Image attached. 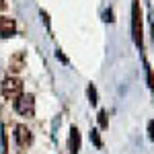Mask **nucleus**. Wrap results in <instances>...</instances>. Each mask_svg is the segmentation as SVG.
<instances>
[{
	"mask_svg": "<svg viewBox=\"0 0 154 154\" xmlns=\"http://www.w3.org/2000/svg\"><path fill=\"white\" fill-rule=\"evenodd\" d=\"M68 148H70V154H78L80 150V131L76 125H72L70 130V142H68Z\"/></svg>",
	"mask_w": 154,
	"mask_h": 154,
	"instance_id": "obj_6",
	"label": "nucleus"
},
{
	"mask_svg": "<svg viewBox=\"0 0 154 154\" xmlns=\"http://www.w3.org/2000/svg\"><path fill=\"white\" fill-rule=\"evenodd\" d=\"M91 140L95 142L97 148H101V146H103V142H101V136H99V131H97V130H91Z\"/></svg>",
	"mask_w": 154,
	"mask_h": 154,
	"instance_id": "obj_9",
	"label": "nucleus"
},
{
	"mask_svg": "<svg viewBox=\"0 0 154 154\" xmlns=\"http://www.w3.org/2000/svg\"><path fill=\"white\" fill-rule=\"evenodd\" d=\"M21 91H23V82L19 80V78H4L2 80V97L4 99H17V97L21 95Z\"/></svg>",
	"mask_w": 154,
	"mask_h": 154,
	"instance_id": "obj_2",
	"label": "nucleus"
},
{
	"mask_svg": "<svg viewBox=\"0 0 154 154\" xmlns=\"http://www.w3.org/2000/svg\"><path fill=\"white\" fill-rule=\"evenodd\" d=\"M23 60H25V54H19V56H14V58L11 60V68L14 72H19L21 68H23Z\"/></svg>",
	"mask_w": 154,
	"mask_h": 154,
	"instance_id": "obj_7",
	"label": "nucleus"
},
{
	"mask_svg": "<svg viewBox=\"0 0 154 154\" xmlns=\"http://www.w3.org/2000/svg\"><path fill=\"white\" fill-rule=\"evenodd\" d=\"M86 95H88V101H91V105H97V88H95V84H88V88H86Z\"/></svg>",
	"mask_w": 154,
	"mask_h": 154,
	"instance_id": "obj_8",
	"label": "nucleus"
},
{
	"mask_svg": "<svg viewBox=\"0 0 154 154\" xmlns=\"http://www.w3.org/2000/svg\"><path fill=\"white\" fill-rule=\"evenodd\" d=\"M99 123H101V128H107V113L105 111L99 113Z\"/></svg>",
	"mask_w": 154,
	"mask_h": 154,
	"instance_id": "obj_10",
	"label": "nucleus"
},
{
	"mask_svg": "<svg viewBox=\"0 0 154 154\" xmlns=\"http://www.w3.org/2000/svg\"><path fill=\"white\" fill-rule=\"evenodd\" d=\"M56 56H58V60H62V62H68V60H66V56H64V54H62V51H56Z\"/></svg>",
	"mask_w": 154,
	"mask_h": 154,
	"instance_id": "obj_11",
	"label": "nucleus"
},
{
	"mask_svg": "<svg viewBox=\"0 0 154 154\" xmlns=\"http://www.w3.org/2000/svg\"><path fill=\"white\" fill-rule=\"evenodd\" d=\"M148 128H150V138L154 140V121H150V123H148Z\"/></svg>",
	"mask_w": 154,
	"mask_h": 154,
	"instance_id": "obj_12",
	"label": "nucleus"
},
{
	"mask_svg": "<svg viewBox=\"0 0 154 154\" xmlns=\"http://www.w3.org/2000/svg\"><path fill=\"white\" fill-rule=\"evenodd\" d=\"M14 140H17L19 146H29V144L33 142V134H31V130L25 123H21V125L14 128Z\"/></svg>",
	"mask_w": 154,
	"mask_h": 154,
	"instance_id": "obj_4",
	"label": "nucleus"
},
{
	"mask_svg": "<svg viewBox=\"0 0 154 154\" xmlns=\"http://www.w3.org/2000/svg\"><path fill=\"white\" fill-rule=\"evenodd\" d=\"M14 111L25 117H31L35 113V97L33 95H19L14 99Z\"/></svg>",
	"mask_w": 154,
	"mask_h": 154,
	"instance_id": "obj_1",
	"label": "nucleus"
},
{
	"mask_svg": "<svg viewBox=\"0 0 154 154\" xmlns=\"http://www.w3.org/2000/svg\"><path fill=\"white\" fill-rule=\"evenodd\" d=\"M4 6H6V2H4V0H0V8H4Z\"/></svg>",
	"mask_w": 154,
	"mask_h": 154,
	"instance_id": "obj_14",
	"label": "nucleus"
},
{
	"mask_svg": "<svg viewBox=\"0 0 154 154\" xmlns=\"http://www.w3.org/2000/svg\"><path fill=\"white\" fill-rule=\"evenodd\" d=\"M14 31H17L14 19H11V17H0V37L8 39V37L14 35Z\"/></svg>",
	"mask_w": 154,
	"mask_h": 154,
	"instance_id": "obj_5",
	"label": "nucleus"
},
{
	"mask_svg": "<svg viewBox=\"0 0 154 154\" xmlns=\"http://www.w3.org/2000/svg\"><path fill=\"white\" fill-rule=\"evenodd\" d=\"M105 21H113V12H111V11L105 12Z\"/></svg>",
	"mask_w": 154,
	"mask_h": 154,
	"instance_id": "obj_13",
	"label": "nucleus"
},
{
	"mask_svg": "<svg viewBox=\"0 0 154 154\" xmlns=\"http://www.w3.org/2000/svg\"><path fill=\"white\" fill-rule=\"evenodd\" d=\"M131 25H134V41L138 48H142V12H140V4L138 0L134 2V8H131Z\"/></svg>",
	"mask_w": 154,
	"mask_h": 154,
	"instance_id": "obj_3",
	"label": "nucleus"
}]
</instances>
